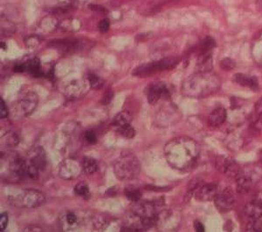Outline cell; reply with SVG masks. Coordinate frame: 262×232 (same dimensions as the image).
<instances>
[{"instance_id":"1","label":"cell","mask_w":262,"mask_h":232,"mask_svg":"<svg viewBox=\"0 0 262 232\" xmlns=\"http://www.w3.org/2000/svg\"><path fill=\"white\" fill-rule=\"evenodd\" d=\"M164 155L173 169L187 171L195 166L200 156V147L191 138L176 137L166 143Z\"/></svg>"},{"instance_id":"2","label":"cell","mask_w":262,"mask_h":232,"mask_svg":"<svg viewBox=\"0 0 262 232\" xmlns=\"http://www.w3.org/2000/svg\"><path fill=\"white\" fill-rule=\"evenodd\" d=\"M221 81L212 71H200L190 75L183 81L181 92L188 98H206L219 92Z\"/></svg>"},{"instance_id":"3","label":"cell","mask_w":262,"mask_h":232,"mask_svg":"<svg viewBox=\"0 0 262 232\" xmlns=\"http://www.w3.org/2000/svg\"><path fill=\"white\" fill-rule=\"evenodd\" d=\"M140 161L131 152H123L114 164V173L120 181H129L137 178L140 173Z\"/></svg>"},{"instance_id":"4","label":"cell","mask_w":262,"mask_h":232,"mask_svg":"<svg viewBox=\"0 0 262 232\" xmlns=\"http://www.w3.org/2000/svg\"><path fill=\"white\" fill-rule=\"evenodd\" d=\"M7 198L12 205L26 208H37L41 206L46 201L44 194L31 189L15 190L8 195Z\"/></svg>"},{"instance_id":"5","label":"cell","mask_w":262,"mask_h":232,"mask_svg":"<svg viewBox=\"0 0 262 232\" xmlns=\"http://www.w3.org/2000/svg\"><path fill=\"white\" fill-rule=\"evenodd\" d=\"M39 103V97L34 92H27L13 104L11 114L14 119H21L35 110Z\"/></svg>"},{"instance_id":"6","label":"cell","mask_w":262,"mask_h":232,"mask_svg":"<svg viewBox=\"0 0 262 232\" xmlns=\"http://www.w3.org/2000/svg\"><path fill=\"white\" fill-rule=\"evenodd\" d=\"M179 63L175 58H165L162 60L146 63L135 69L133 75L137 77H149L159 72L167 71L174 68Z\"/></svg>"},{"instance_id":"7","label":"cell","mask_w":262,"mask_h":232,"mask_svg":"<svg viewBox=\"0 0 262 232\" xmlns=\"http://www.w3.org/2000/svg\"><path fill=\"white\" fill-rule=\"evenodd\" d=\"M181 223V215L178 211L165 210L158 213L156 226L159 232H176Z\"/></svg>"},{"instance_id":"8","label":"cell","mask_w":262,"mask_h":232,"mask_svg":"<svg viewBox=\"0 0 262 232\" xmlns=\"http://www.w3.org/2000/svg\"><path fill=\"white\" fill-rule=\"evenodd\" d=\"M86 219V213L78 210H67L60 213L58 217V224L63 232L71 231Z\"/></svg>"},{"instance_id":"9","label":"cell","mask_w":262,"mask_h":232,"mask_svg":"<svg viewBox=\"0 0 262 232\" xmlns=\"http://www.w3.org/2000/svg\"><path fill=\"white\" fill-rule=\"evenodd\" d=\"M83 168L81 163L75 158H66L59 165L58 175L60 178L71 181L78 178Z\"/></svg>"},{"instance_id":"10","label":"cell","mask_w":262,"mask_h":232,"mask_svg":"<svg viewBox=\"0 0 262 232\" xmlns=\"http://www.w3.org/2000/svg\"><path fill=\"white\" fill-rule=\"evenodd\" d=\"M123 223V228L143 232L156 225V219L143 218L134 212H131L126 215Z\"/></svg>"},{"instance_id":"11","label":"cell","mask_w":262,"mask_h":232,"mask_svg":"<svg viewBox=\"0 0 262 232\" xmlns=\"http://www.w3.org/2000/svg\"><path fill=\"white\" fill-rule=\"evenodd\" d=\"M90 85L86 79L75 80L69 82L63 89V94L69 100H76L85 96L89 92Z\"/></svg>"},{"instance_id":"12","label":"cell","mask_w":262,"mask_h":232,"mask_svg":"<svg viewBox=\"0 0 262 232\" xmlns=\"http://www.w3.org/2000/svg\"><path fill=\"white\" fill-rule=\"evenodd\" d=\"M216 165H217V170L223 172L229 178L237 180L238 177H241L243 175L242 168L231 158L221 156L217 158Z\"/></svg>"},{"instance_id":"13","label":"cell","mask_w":262,"mask_h":232,"mask_svg":"<svg viewBox=\"0 0 262 232\" xmlns=\"http://www.w3.org/2000/svg\"><path fill=\"white\" fill-rule=\"evenodd\" d=\"M214 202L215 205L220 212H229L235 205V193L232 188H227L219 193Z\"/></svg>"},{"instance_id":"14","label":"cell","mask_w":262,"mask_h":232,"mask_svg":"<svg viewBox=\"0 0 262 232\" xmlns=\"http://www.w3.org/2000/svg\"><path fill=\"white\" fill-rule=\"evenodd\" d=\"M221 192L220 187L215 183L201 184L196 189L194 196L198 201L200 202H209L215 200L219 193Z\"/></svg>"},{"instance_id":"15","label":"cell","mask_w":262,"mask_h":232,"mask_svg":"<svg viewBox=\"0 0 262 232\" xmlns=\"http://www.w3.org/2000/svg\"><path fill=\"white\" fill-rule=\"evenodd\" d=\"M147 99L150 105H155L163 96H169V91L166 85L163 82H155L148 86L147 88Z\"/></svg>"},{"instance_id":"16","label":"cell","mask_w":262,"mask_h":232,"mask_svg":"<svg viewBox=\"0 0 262 232\" xmlns=\"http://www.w3.org/2000/svg\"><path fill=\"white\" fill-rule=\"evenodd\" d=\"M227 116V111L224 107H217L210 113L208 117V124L212 128H217L226 122Z\"/></svg>"},{"instance_id":"17","label":"cell","mask_w":262,"mask_h":232,"mask_svg":"<svg viewBox=\"0 0 262 232\" xmlns=\"http://www.w3.org/2000/svg\"><path fill=\"white\" fill-rule=\"evenodd\" d=\"M28 161L33 164L39 170V172L43 171L47 167V156L44 149L42 148H37L33 151Z\"/></svg>"},{"instance_id":"18","label":"cell","mask_w":262,"mask_h":232,"mask_svg":"<svg viewBox=\"0 0 262 232\" xmlns=\"http://www.w3.org/2000/svg\"><path fill=\"white\" fill-rule=\"evenodd\" d=\"M245 214L253 220H258L262 217V202L261 201H253L248 202L245 206Z\"/></svg>"},{"instance_id":"19","label":"cell","mask_w":262,"mask_h":232,"mask_svg":"<svg viewBox=\"0 0 262 232\" xmlns=\"http://www.w3.org/2000/svg\"><path fill=\"white\" fill-rule=\"evenodd\" d=\"M233 81L239 86H247L253 90L257 89L259 86V82L257 81L256 77L244 75V74H237L234 75Z\"/></svg>"},{"instance_id":"20","label":"cell","mask_w":262,"mask_h":232,"mask_svg":"<svg viewBox=\"0 0 262 232\" xmlns=\"http://www.w3.org/2000/svg\"><path fill=\"white\" fill-rule=\"evenodd\" d=\"M132 120H133V116H132L129 111H121L120 113H117L114 117L113 121H112V126L116 129V128L130 124Z\"/></svg>"},{"instance_id":"21","label":"cell","mask_w":262,"mask_h":232,"mask_svg":"<svg viewBox=\"0 0 262 232\" xmlns=\"http://www.w3.org/2000/svg\"><path fill=\"white\" fill-rule=\"evenodd\" d=\"M26 71L28 72L33 77H41L43 76V72L40 67V63L39 59L34 58L33 60H28L25 63Z\"/></svg>"},{"instance_id":"22","label":"cell","mask_w":262,"mask_h":232,"mask_svg":"<svg viewBox=\"0 0 262 232\" xmlns=\"http://www.w3.org/2000/svg\"><path fill=\"white\" fill-rule=\"evenodd\" d=\"M236 182H237L236 190H237L238 193L241 194L248 193L250 191L252 185H253L251 179L248 178L247 176H243V175L241 177H238L236 180Z\"/></svg>"},{"instance_id":"23","label":"cell","mask_w":262,"mask_h":232,"mask_svg":"<svg viewBox=\"0 0 262 232\" xmlns=\"http://www.w3.org/2000/svg\"><path fill=\"white\" fill-rule=\"evenodd\" d=\"M82 168L86 174L92 175L98 170V163L92 157H85L82 161Z\"/></svg>"},{"instance_id":"24","label":"cell","mask_w":262,"mask_h":232,"mask_svg":"<svg viewBox=\"0 0 262 232\" xmlns=\"http://www.w3.org/2000/svg\"><path fill=\"white\" fill-rule=\"evenodd\" d=\"M75 192L77 196L82 197L83 199L89 200L90 198V187L85 182H78L75 185Z\"/></svg>"},{"instance_id":"25","label":"cell","mask_w":262,"mask_h":232,"mask_svg":"<svg viewBox=\"0 0 262 232\" xmlns=\"http://www.w3.org/2000/svg\"><path fill=\"white\" fill-rule=\"evenodd\" d=\"M86 80L90 82V87H92L94 89H100L104 85V81L101 78L98 77L97 75H93V74L88 75Z\"/></svg>"},{"instance_id":"26","label":"cell","mask_w":262,"mask_h":232,"mask_svg":"<svg viewBox=\"0 0 262 232\" xmlns=\"http://www.w3.org/2000/svg\"><path fill=\"white\" fill-rule=\"evenodd\" d=\"M116 132H117L120 135L125 137V138H128V139L133 138V137L135 136V134H136L134 128H133L130 124L123 126V127H121V128H116Z\"/></svg>"},{"instance_id":"27","label":"cell","mask_w":262,"mask_h":232,"mask_svg":"<svg viewBox=\"0 0 262 232\" xmlns=\"http://www.w3.org/2000/svg\"><path fill=\"white\" fill-rule=\"evenodd\" d=\"M125 196L128 200L132 202H138L142 197L140 190L135 188H127L125 189Z\"/></svg>"},{"instance_id":"28","label":"cell","mask_w":262,"mask_h":232,"mask_svg":"<svg viewBox=\"0 0 262 232\" xmlns=\"http://www.w3.org/2000/svg\"><path fill=\"white\" fill-rule=\"evenodd\" d=\"M4 141H5V143L7 146H16L18 143V137L15 133L8 132V133L5 134Z\"/></svg>"},{"instance_id":"29","label":"cell","mask_w":262,"mask_h":232,"mask_svg":"<svg viewBox=\"0 0 262 232\" xmlns=\"http://www.w3.org/2000/svg\"><path fill=\"white\" fill-rule=\"evenodd\" d=\"M220 65H221V68L226 70V71H231L235 67V62L229 58L223 59L220 63Z\"/></svg>"},{"instance_id":"30","label":"cell","mask_w":262,"mask_h":232,"mask_svg":"<svg viewBox=\"0 0 262 232\" xmlns=\"http://www.w3.org/2000/svg\"><path fill=\"white\" fill-rule=\"evenodd\" d=\"M246 232H262L261 223L258 220H253L247 225Z\"/></svg>"},{"instance_id":"31","label":"cell","mask_w":262,"mask_h":232,"mask_svg":"<svg viewBox=\"0 0 262 232\" xmlns=\"http://www.w3.org/2000/svg\"><path fill=\"white\" fill-rule=\"evenodd\" d=\"M254 112L256 115L257 122L262 125V98L257 101L255 107H254Z\"/></svg>"},{"instance_id":"32","label":"cell","mask_w":262,"mask_h":232,"mask_svg":"<svg viewBox=\"0 0 262 232\" xmlns=\"http://www.w3.org/2000/svg\"><path fill=\"white\" fill-rule=\"evenodd\" d=\"M84 138L86 140V143H90V144H94L96 143L97 140V137L95 132L93 130H88V131L84 134Z\"/></svg>"},{"instance_id":"33","label":"cell","mask_w":262,"mask_h":232,"mask_svg":"<svg viewBox=\"0 0 262 232\" xmlns=\"http://www.w3.org/2000/svg\"><path fill=\"white\" fill-rule=\"evenodd\" d=\"M8 221H9V217L6 212H4L0 216V230L1 232H4V230L6 229L7 224H8Z\"/></svg>"},{"instance_id":"34","label":"cell","mask_w":262,"mask_h":232,"mask_svg":"<svg viewBox=\"0 0 262 232\" xmlns=\"http://www.w3.org/2000/svg\"><path fill=\"white\" fill-rule=\"evenodd\" d=\"M0 117L1 119H5L7 116L9 115V111L6 107V102L4 101L3 99L0 98Z\"/></svg>"},{"instance_id":"35","label":"cell","mask_w":262,"mask_h":232,"mask_svg":"<svg viewBox=\"0 0 262 232\" xmlns=\"http://www.w3.org/2000/svg\"><path fill=\"white\" fill-rule=\"evenodd\" d=\"M110 20L107 18H104L99 22L98 30L100 31V33H106L110 29Z\"/></svg>"},{"instance_id":"36","label":"cell","mask_w":262,"mask_h":232,"mask_svg":"<svg viewBox=\"0 0 262 232\" xmlns=\"http://www.w3.org/2000/svg\"><path fill=\"white\" fill-rule=\"evenodd\" d=\"M113 91L111 89L106 90V92L103 95V97L101 99V103L103 105H107L111 102V100L113 98Z\"/></svg>"},{"instance_id":"37","label":"cell","mask_w":262,"mask_h":232,"mask_svg":"<svg viewBox=\"0 0 262 232\" xmlns=\"http://www.w3.org/2000/svg\"><path fill=\"white\" fill-rule=\"evenodd\" d=\"M22 232H45L44 229H42L41 227L38 226V225H28V226L25 227Z\"/></svg>"},{"instance_id":"38","label":"cell","mask_w":262,"mask_h":232,"mask_svg":"<svg viewBox=\"0 0 262 232\" xmlns=\"http://www.w3.org/2000/svg\"><path fill=\"white\" fill-rule=\"evenodd\" d=\"M194 229H195L196 232H206L205 227H204L202 223H200V221H195Z\"/></svg>"},{"instance_id":"39","label":"cell","mask_w":262,"mask_h":232,"mask_svg":"<svg viewBox=\"0 0 262 232\" xmlns=\"http://www.w3.org/2000/svg\"><path fill=\"white\" fill-rule=\"evenodd\" d=\"M13 71L15 72V73H23V72H26L24 64L16 65V66L13 67Z\"/></svg>"},{"instance_id":"40","label":"cell","mask_w":262,"mask_h":232,"mask_svg":"<svg viewBox=\"0 0 262 232\" xmlns=\"http://www.w3.org/2000/svg\"><path fill=\"white\" fill-rule=\"evenodd\" d=\"M122 232H142L139 230H135V229H127V228H123Z\"/></svg>"},{"instance_id":"41","label":"cell","mask_w":262,"mask_h":232,"mask_svg":"<svg viewBox=\"0 0 262 232\" xmlns=\"http://www.w3.org/2000/svg\"><path fill=\"white\" fill-rule=\"evenodd\" d=\"M257 5L262 9V0H257Z\"/></svg>"},{"instance_id":"42","label":"cell","mask_w":262,"mask_h":232,"mask_svg":"<svg viewBox=\"0 0 262 232\" xmlns=\"http://www.w3.org/2000/svg\"><path fill=\"white\" fill-rule=\"evenodd\" d=\"M259 161H260V163H261V164H262V150H260V151H259Z\"/></svg>"}]
</instances>
